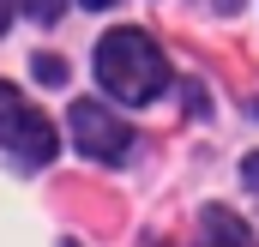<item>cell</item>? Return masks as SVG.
I'll return each mask as SVG.
<instances>
[{
	"mask_svg": "<svg viewBox=\"0 0 259 247\" xmlns=\"http://www.w3.org/2000/svg\"><path fill=\"white\" fill-rule=\"evenodd\" d=\"M97 78H103V91L115 97V103H151V97H163V85H169V61H163V49L145 36V30H109L103 43H97Z\"/></svg>",
	"mask_w": 259,
	"mask_h": 247,
	"instance_id": "6da1fadb",
	"label": "cell"
},
{
	"mask_svg": "<svg viewBox=\"0 0 259 247\" xmlns=\"http://www.w3.org/2000/svg\"><path fill=\"white\" fill-rule=\"evenodd\" d=\"M0 145H6L24 169H42V163L55 157V127H49V115H36L12 85H0Z\"/></svg>",
	"mask_w": 259,
	"mask_h": 247,
	"instance_id": "7a4b0ae2",
	"label": "cell"
},
{
	"mask_svg": "<svg viewBox=\"0 0 259 247\" xmlns=\"http://www.w3.org/2000/svg\"><path fill=\"white\" fill-rule=\"evenodd\" d=\"M72 145L91 163H121L133 151V127L121 115H109L103 103H72Z\"/></svg>",
	"mask_w": 259,
	"mask_h": 247,
	"instance_id": "3957f363",
	"label": "cell"
},
{
	"mask_svg": "<svg viewBox=\"0 0 259 247\" xmlns=\"http://www.w3.org/2000/svg\"><path fill=\"white\" fill-rule=\"evenodd\" d=\"M199 247H259V235L229 211V205H211L199 217Z\"/></svg>",
	"mask_w": 259,
	"mask_h": 247,
	"instance_id": "277c9868",
	"label": "cell"
},
{
	"mask_svg": "<svg viewBox=\"0 0 259 247\" xmlns=\"http://www.w3.org/2000/svg\"><path fill=\"white\" fill-rule=\"evenodd\" d=\"M12 6H18L24 18H36V24H55V18H61V0H12Z\"/></svg>",
	"mask_w": 259,
	"mask_h": 247,
	"instance_id": "5b68a950",
	"label": "cell"
},
{
	"mask_svg": "<svg viewBox=\"0 0 259 247\" xmlns=\"http://www.w3.org/2000/svg\"><path fill=\"white\" fill-rule=\"evenodd\" d=\"M30 66H36V78H42V85H66V61H61V55H36Z\"/></svg>",
	"mask_w": 259,
	"mask_h": 247,
	"instance_id": "8992f818",
	"label": "cell"
},
{
	"mask_svg": "<svg viewBox=\"0 0 259 247\" xmlns=\"http://www.w3.org/2000/svg\"><path fill=\"white\" fill-rule=\"evenodd\" d=\"M241 181L253 187V199H259V151H253V157H247V163H241Z\"/></svg>",
	"mask_w": 259,
	"mask_h": 247,
	"instance_id": "52a82bcc",
	"label": "cell"
},
{
	"mask_svg": "<svg viewBox=\"0 0 259 247\" xmlns=\"http://www.w3.org/2000/svg\"><path fill=\"white\" fill-rule=\"evenodd\" d=\"M199 6H211V12H241L247 0H199Z\"/></svg>",
	"mask_w": 259,
	"mask_h": 247,
	"instance_id": "ba28073f",
	"label": "cell"
},
{
	"mask_svg": "<svg viewBox=\"0 0 259 247\" xmlns=\"http://www.w3.org/2000/svg\"><path fill=\"white\" fill-rule=\"evenodd\" d=\"M6 18H12V0H0V30H6Z\"/></svg>",
	"mask_w": 259,
	"mask_h": 247,
	"instance_id": "9c48e42d",
	"label": "cell"
},
{
	"mask_svg": "<svg viewBox=\"0 0 259 247\" xmlns=\"http://www.w3.org/2000/svg\"><path fill=\"white\" fill-rule=\"evenodd\" d=\"M78 6H91V12H103V6H109V0H78Z\"/></svg>",
	"mask_w": 259,
	"mask_h": 247,
	"instance_id": "30bf717a",
	"label": "cell"
},
{
	"mask_svg": "<svg viewBox=\"0 0 259 247\" xmlns=\"http://www.w3.org/2000/svg\"><path fill=\"white\" fill-rule=\"evenodd\" d=\"M253 115H259V97H253Z\"/></svg>",
	"mask_w": 259,
	"mask_h": 247,
	"instance_id": "8fae6325",
	"label": "cell"
}]
</instances>
